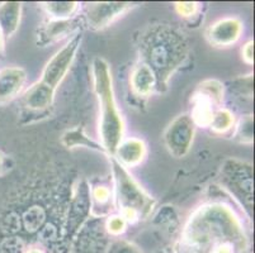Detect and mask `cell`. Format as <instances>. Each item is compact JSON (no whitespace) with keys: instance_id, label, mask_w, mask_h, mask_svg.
<instances>
[{"instance_id":"cell-1","label":"cell","mask_w":255,"mask_h":253,"mask_svg":"<svg viewBox=\"0 0 255 253\" xmlns=\"http://www.w3.org/2000/svg\"><path fill=\"white\" fill-rule=\"evenodd\" d=\"M175 253H249V240L230 206L206 203L187 219Z\"/></svg>"},{"instance_id":"cell-2","label":"cell","mask_w":255,"mask_h":253,"mask_svg":"<svg viewBox=\"0 0 255 253\" xmlns=\"http://www.w3.org/2000/svg\"><path fill=\"white\" fill-rule=\"evenodd\" d=\"M140 61L152 70L156 90L164 91L169 80L189 57V46L184 33L168 23H156L143 28L137 37Z\"/></svg>"},{"instance_id":"cell-3","label":"cell","mask_w":255,"mask_h":253,"mask_svg":"<svg viewBox=\"0 0 255 253\" xmlns=\"http://www.w3.org/2000/svg\"><path fill=\"white\" fill-rule=\"evenodd\" d=\"M92 78L93 89L99 103L98 134L101 146L108 156H113L117 146L125 138V122L116 101L110 64L102 57L93 60Z\"/></svg>"},{"instance_id":"cell-4","label":"cell","mask_w":255,"mask_h":253,"mask_svg":"<svg viewBox=\"0 0 255 253\" xmlns=\"http://www.w3.org/2000/svg\"><path fill=\"white\" fill-rule=\"evenodd\" d=\"M82 41V33L78 32L51 57L50 61L46 64L39 80L32 84L23 92L22 101L25 108L29 110L42 111L52 105L57 87L73 66Z\"/></svg>"},{"instance_id":"cell-5","label":"cell","mask_w":255,"mask_h":253,"mask_svg":"<svg viewBox=\"0 0 255 253\" xmlns=\"http://www.w3.org/2000/svg\"><path fill=\"white\" fill-rule=\"evenodd\" d=\"M112 165L115 191L113 198L118 208V214L127 224H133L149 218L155 208V200L151 195L143 190L135 178L132 177L126 167L110 157Z\"/></svg>"},{"instance_id":"cell-6","label":"cell","mask_w":255,"mask_h":253,"mask_svg":"<svg viewBox=\"0 0 255 253\" xmlns=\"http://www.w3.org/2000/svg\"><path fill=\"white\" fill-rule=\"evenodd\" d=\"M221 178L225 187L252 210L253 165L240 160H227L221 169Z\"/></svg>"},{"instance_id":"cell-7","label":"cell","mask_w":255,"mask_h":253,"mask_svg":"<svg viewBox=\"0 0 255 253\" xmlns=\"http://www.w3.org/2000/svg\"><path fill=\"white\" fill-rule=\"evenodd\" d=\"M196 124L189 113L178 115L164 132V143L166 150L175 159L185 157L191 151L196 136Z\"/></svg>"},{"instance_id":"cell-8","label":"cell","mask_w":255,"mask_h":253,"mask_svg":"<svg viewBox=\"0 0 255 253\" xmlns=\"http://www.w3.org/2000/svg\"><path fill=\"white\" fill-rule=\"evenodd\" d=\"M128 1H96L84 5V20L93 31H101L135 8Z\"/></svg>"},{"instance_id":"cell-9","label":"cell","mask_w":255,"mask_h":253,"mask_svg":"<svg viewBox=\"0 0 255 253\" xmlns=\"http://www.w3.org/2000/svg\"><path fill=\"white\" fill-rule=\"evenodd\" d=\"M244 23L238 17H225L216 20L207 29L208 42L215 47H230L240 39Z\"/></svg>"},{"instance_id":"cell-10","label":"cell","mask_w":255,"mask_h":253,"mask_svg":"<svg viewBox=\"0 0 255 253\" xmlns=\"http://www.w3.org/2000/svg\"><path fill=\"white\" fill-rule=\"evenodd\" d=\"M79 25H80V20L76 17L70 18V19H50L38 28L37 45L46 47V46L57 43L64 38H68L70 34H75Z\"/></svg>"},{"instance_id":"cell-11","label":"cell","mask_w":255,"mask_h":253,"mask_svg":"<svg viewBox=\"0 0 255 253\" xmlns=\"http://www.w3.org/2000/svg\"><path fill=\"white\" fill-rule=\"evenodd\" d=\"M27 81L25 70L19 66H6L0 70V106L13 101L23 91Z\"/></svg>"},{"instance_id":"cell-12","label":"cell","mask_w":255,"mask_h":253,"mask_svg":"<svg viewBox=\"0 0 255 253\" xmlns=\"http://www.w3.org/2000/svg\"><path fill=\"white\" fill-rule=\"evenodd\" d=\"M147 156V146L141 138H124L113 153V159L124 167H137Z\"/></svg>"},{"instance_id":"cell-13","label":"cell","mask_w":255,"mask_h":253,"mask_svg":"<svg viewBox=\"0 0 255 253\" xmlns=\"http://www.w3.org/2000/svg\"><path fill=\"white\" fill-rule=\"evenodd\" d=\"M129 87L135 96L149 97L156 90V78L152 70L142 61H138L129 74Z\"/></svg>"},{"instance_id":"cell-14","label":"cell","mask_w":255,"mask_h":253,"mask_svg":"<svg viewBox=\"0 0 255 253\" xmlns=\"http://www.w3.org/2000/svg\"><path fill=\"white\" fill-rule=\"evenodd\" d=\"M191 104L192 110L189 113L192 120L194 122L196 127H202V128H208L212 115L219 106L213 103L211 97L203 92L194 90V92L191 96Z\"/></svg>"},{"instance_id":"cell-15","label":"cell","mask_w":255,"mask_h":253,"mask_svg":"<svg viewBox=\"0 0 255 253\" xmlns=\"http://www.w3.org/2000/svg\"><path fill=\"white\" fill-rule=\"evenodd\" d=\"M22 18V3L4 1L0 4V31L4 38H10L18 31Z\"/></svg>"},{"instance_id":"cell-16","label":"cell","mask_w":255,"mask_h":253,"mask_svg":"<svg viewBox=\"0 0 255 253\" xmlns=\"http://www.w3.org/2000/svg\"><path fill=\"white\" fill-rule=\"evenodd\" d=\"M62 143L69 148L85 147L90 148V150L99 151V152H104L101 143H97L96 141H93L90 137H88L84 133L82 128L69 129V131L65 132L64 136H62Z\"/></svg>"},{"instance_id":"cell-17","label":"cell","mask_w":255,"mask_h":253,"mask_svg":"<svg viewBox=\"0 0 255 253\" xmlns=\"http://www.w3.org/2000/svg\"><path fill=\"white\" fill-rule=\"evenodd\" d=\"M42 6L51 19H70L79 10V3L76 1H46L42 3Z\"/></svg>"},{"instance_id":"cell-18","label":"cell","mask_w":255,"mask_h":253,"mask_svg":"<svg viewBox=\"0 0 255 253\" xmlns=\"http://www.w3.org/2000/svg\"><path fill=\"white\" fill-rule=\"evenodd\" d=\"M235 125V117H234V113L227 108H219L215 110L212 115V119H211L210 125L208 128L213 132V133L217 134H224L227 133L229 131L234 128Z\"/></svg>"},{"instance_id":"cell-19","label":"cell","mask_w":255,"mask_h":253,"mask_svg":"<svg viewBox=\"0 0 255 253\" xmlns=\"http://www.w3.org/2000/svg\"><path fill=\"white\" fill-rule=\"evenodd\" d=\"M234 132V139L243 145H252L254 141V122L253 115L247 114L241 117L235 125Z\"/></svg>"},{"instance_id":"cell-20","label":"cell","mask_w":255,"mask_h":253,"mask_svg":"<svg viewBox=\"0 0 255 253\" xmlns=\"http://www.w3.org/2000/svg\"><path fill=\"white\" fill-rule=\"evenodd\" d=\"M196 89L207 95L208 97H211L213 103L216 104L219 108H221V104L224 101L225 96V86L221 81L216 80V79H207V80L198 84V86Z\"/></svg>"},{"instance_id":"cell-21","label":"cell","mask_w":255,"mask_h":253,"mask_svg":"<svg viewBox=\"0 0 255 253\" xmlns=\"http://www.w3.org/2000/svg\"><path fill=\"white\" fill-rule=\"evenodd\" d=\"M90 198H93V201H94L97 208L101 209L111 208L112 201H115L112 190L108 186H103V185L93 187L92 191H90ZM111 210H112V208H111Z\"/></svg>"},{"instance_id":"cell-22","label":"cell","mask_w":255,"mask_h":253,"mask_svg":"<svg viewBox=\"0 0 255 253\" xmlns=\"http://www.w3.org/2000/svg\"><path fill=\"white\" fill-rule=\"evenodd\" d=\"M106 253H142V251L135 243L124 238H116L108 245Z\"/></svg>"},{"instance_id":"cell-23","label":"cell","mask_w":255,"mask_h":253,"mask_svg":"<svg viewBox=\"0 0 255 253\" xmlns=\"http://www.w3.org/2000/svg\"><path fill=\"white\" fill-rule=\"evenodd\" d=\"M127 226H128L127 222L120 214L110 215L106 222L107 232L113 237H120L121 234H124L126 232Z\"/></svg>"},{"instance_id":"cell-24","label":"cell","mask_w":255,"mask_h":253,"mask_svg":"<svg viewBox=\"0 0 255 253\" xmlns=\"http://www.w3.org/2000/svg\"><path fill=\"white\" fill-rule=\"evenodd\" d=\"M175 10L183 18L194 17L199 10V4L196 1H178L174 3Z\"/></svg>"},{"instance_id":"cell-25","label":"cell","mask_w":255,"mask_h":253,"mask_svg":"<svg viewBox=\"0 0 255 253\" xmlns=\"http://www.w3.org/2000/svg\"><path fill=\"white\" fill-rule=\"evenodd\" d=\"M241 57L245 64H254V41H248L241 50Z\"/></svg>"},{"instance_id":"cell-26","label":"cell","mask_w":255,"mask_h":253,"mask_svg":"<svg viewBox=\"0 0 255 253\" xmlns=\"http://www.w3.org/2000/svg\"><path fill=\"white\" fill-rule=\"evenodd\" d=\"M4 46H5V38H4L3 33H1V31H0V55L3 53Z\"/></svg>"},{"instance_id":"cell-27","label":"cell","mask_w":255,"mask_h":253,"mask_svg":"<svg viewBox=\"0 0 255 253\" xmlns=\"http://www.w3.org/2000/svg\"><path fill=\"white\" fill-rule=\"evenodd\" d=\"M4 164H5V159H4V155L0 152V172L4 169Z\"/></svg>"}]
</instances>
